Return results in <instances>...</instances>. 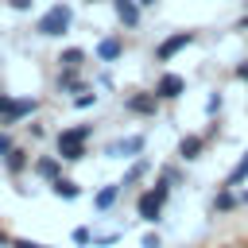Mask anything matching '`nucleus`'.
<instances>
[{
	"mask_svg": "<svg viewBox=\"0 0 248 248\" xmlns=\"http://www.w3.org/2000/svg\"><path fill=\"white\" fill-rule=\"evenodd\" d=\"M89 124H74V128H62L58 132V159H70V163H78V159H85V140H89Z\"/></svg>",
	"mask_w": 248,
	"mask_h": 248,
	"instance_id": "obj_1",
	"label": "nucleus"
},
{
	"mask_svg": "<svg viewBox=\"0 0 248 248\" xmlns=\"http://www.w3.org/2000/svg\"><path fill=\"white\" fill-rule=\"evenodd\" d=\"M70 23H74V12H70L66 4H54V8H46V12L39 16L35 31H39V35H46V39H54V35H66V31H70Z\"/></svg>",
	"mask_w": 248,
	"mask_h": 248,
	"instance_id": "obj_2",
	"label": "nucleus"
},
{
	"mask_svg": "<svg viewBox=\"0 0 248 248\" xmlns=\"http://www.w3.org/2000/svg\"><path fill=\"white\" fill-rule=\"evenodd\" d=\"M31 112H35V101H12V97L0 93V120L4 124H16V120H23Z\"/></svg>",
	"mask_w": 248,
	"mask_h": 248,
	"instance_id": "obj_3",
	"label": "nucleus"
},
{
	"mask_svg": "<svg viewBox=\"0 0 248 248\" xmlns=\"http://www.w3.org/2000/svg\"><path fill=\"white\" fill-rule=\"evenodd\" d=\"M194 43V31H178V35H170V39H163L159 46H155V58L159 62H167V58H174L182 46H190Z\"/></svg>",
	"mask_w": 248,
	"mask_h": 248,
	"instance_id": "obj_4",
	"label": "nucleus"
},
{
	"mask_svg": "<svg viewBox=\"0 0 248 248\" xmlns=\"http://www.w3.org/2000/svg\"><path fill=\"white\" fill-rule=\"evenodd\" d=\"M124 108H128V112H140V116H155L159 93H132V97L124 101Z\"/></svg>",
	"mask_w": 248,
	"mask_h": 248,
	"instance_id": "obj_5",
	"label": "nucleus"
},
{
	"mask_svg": "<svg viewBox=\"0 0 248 248\" xmlns=\"http://www.w3.org/2000/svg\"><path fill=\"white\" fill-rule=\"evenodd\" d=\"M136 151H143V136H128V140H116V143L105 147L108 159H132Z\"/></svg>",
	"mask_w": 248,
	"mask_h": 248,
	"instance_id": "obj_6",
	"label": "nucleus"
},
{
	"mask_svg": "<svg viewBox=\"0 0 248 248\" xmlns=\"http://www.w3.org/2000/svg\"><path fill=\"white\" fill-rule=\"evenodd\" d=\"M155 93H159L163 101H174V97H182V93H186V81H182L178 74H163V78H159V85H155Z\"/></svg>",
	"mask_w": 248,
	"mask_h": 248,
	"instance_id": "obj_7",
	"label": "nucleus"
},
{
	"mask_svg": "<svg viewBox=\"0 0 248 248\" xmlns=\"http://www.w3.org/2000/svg\"><path fill=\"white\" fill-rule=\"evenodd\" d=\"M159 213H163V202L155 198V190H147L140 198V221H159Z\"/></svg>",
	"mask_w": 248,
	"mask_h": 248,
	"instance_id": "obj_8",
	"label": "nucleus"
},
{
	"mask_svg": "<svg viewBox=\"0 0 248 248\" xmlns=\"http://www.w3.org/2000/svg\"><path fill=\"white\" fill-rule=\"evenodd\" d=\"M112 8L120 16V23H128V27L140 23V0H112Z\"/></svg>",
	"mask_w": 248,
	"mask_h": 248,
	"instance_id": "obj_9",
	"label": "nucleus"
},
{
	"mask_svg": "<svg viewBox=\"0 0 248 248\" xmlns=\"http://www.w3.org/2000/svg\"><path fill=\"white\" fill-rule=\"evenodd\" d=\"M202 147H205V140H202V136H186V140L178 143V159H186V163H190V159H198V155H202Z\"/></svg>",
	"mask_w": 248,
	"mask_h": 248,
	"instance_id": "obj_10",
	"label": "nucleus"
},
{
	"mask_svg": "<svg viewBox=\"0 0 248 248\" xmlns=\"http://www.w3.org/2000/svg\"><path fill=\"white\" fill-rule=\"evenodd\" d=\"M120 50H124L120 39H101V43H97V58H101V62H116Z\"/></svg>",
	"mask_w": 248,
	"mask_h": 248,
	"instance_id": "obj_11",
	"label": "nucleus"
},
{
	"mask_svg": "<svg viewBox=\"0 0 248 248\" xmlns=\"http://www.w3.org/2000/svg\"><path fill=\"white\" fill-rule=\"evenodd\" d=\"M35 174H39V178H46V182L62 178V174H58V159H39V163H35Z\"/></svg>",
	"mask_w": 248,
	"mask_h": 248,
	"instance_id": "obj_12",
	"label": "nucleus"
},
{
	"mask_svg": "<svg viewBox=\"0 0 248 248\" xmlns=\"http://www.w3.org/2000/svg\"><path fill=\"white\" fill-rule=\"evenodd\" d=\"M50 186H54V194H58V198H66V202H70V198H78V194H81V190H78V182H74V178H54V182H50Z\"/></svg>",
	"mask_w": 248,
	"mask_h": 248,
	"instance_id": "obj_13",
	"label": "nucleus"
},
{
	"mask_svg": "<svg viewBox=\"0 0 248 248\" xmlns=\"http://www.w3.org/2000/svg\"><path fill=\"white\" fill-rule=\"evenodd\" d=\"M120 190H124L120 182H116V186H105V190H101V194L93 198V205H97V209H108V205H112V202L120 198Z\"/></svg>",
	"mask_w": 248,
	"mask_h": 248,
	"instance_id": "obj_14",
	"label": "nucleus"
},
{
	"mask_svg": "<svg viewBox=\"0 0 248 248\" xmlns=\"http://www.w3.org/2000/svg\"><path fill=\"white\" fill-rule=\"evenodd\" d=\"M66 70H78L81 62H85V50H78V46H70V50H62V58H58Z\"/></svg>",
	"mask_w": 248,
	"mask_h": 248,
	"instance_id": "obj_15",
	"label": "nucleus"
},
{
	"mask_svg": "<svg viewBox=\"0 0 248 248\" xmlns=\"http://www.w3.org/2000/svg\"><path fill=\"white\" fill-rule=\"evenodd\" d=\"M244 178H248V155L240 159V167H236V170L229 174V182H225V186H236V182H244Z\"/></svg>",
	"mask_w": 248,
	"mask_h": 248,
	"instance_id": "obj_16",
	"label": "nucleus"
},
{
	"mask_svg": "<svg viewBox=\"0 0 248 248\" xmlns=\"http://www.w3.org/2000/svg\"><path fill=\"white\" fill-rule=\"evenodd\" d=\"M236 202H240V198H236V194H229V190H225V194H217V202H213V209H232V205H236Z\"/></svg>",
	"mask_w": 248,
	"mask_h": 248,
	"instance_id": "obj_17",
	"label": "nucleus"
},
{
	"mask_svg": "<svg viewBox=\"0 0 248 248\" xmlns=\"http://www.w3.org/2000/svg\"><path fill=\"white\" fill-rule=\"evenodd\" d=\"M8 167H12V170H23V167H27V155H23V151H12V155H8Z\"/></svg>",
	"mask_w": 248,
	"mask_h": 248,
	"instance_id": "obj_18",
	"label": "nucleus"
},
{
	"mask_svg": "<svg viewBox=\"0 0 248 248\" xmlns=\"http://www.w3.org/2000/svg\"><path fill=\"white\" fill-rule=\"evenodd\" d=\"M143 170H147V163H136V167H132V170L124 174V182H120V186H132V182H136V178H140Z\"/></svg>",
	"mask_w": 248,
	"mask_h": 248,
	"instance_id": "obj_19",
	"label": "nucleus"
},
{
	"mask_svg": "<svg viewBox=\"0 0 248 248\" xmlns=\"http://www.w3.org/2000/svg\"><path fill=\"white\" fill-rule=\"evenodd\" d=\"M221 105H225V101H221V93H213V97H209V105H205V108H209V116H217V112H221Z\"/></svg>",
	"mask_w": 248,
	"mask_h": 248,
	"instance_id": "obj_20",
	"label": "nucleus"
},
{
	"mask_svg": "<svg viewBox=\"0 0 248 248\" xmlns=\"http://www.w3.org/2000/svg\"><path fill=\"white\" fill-rule=\"evenodd\" d=\"M89 105H97V93H81L78 97V108H89Z\"/></svg>",
	"mask_w": 248,
	"mask_h": 248,
	"instance_id": "obj_21",
	"label": "nucleus"
},
{
	"mask_svg": "<svg viewBox=\"0 0 248 248\" xmlns=\"http://www.w3.org/2000/svg\"><path fill=\"white\" fill-rule=\"evenodd\" d=\"M143 248H163V240H159V232H147V236H143Z\"/></svg>",
	"mask_w": 248,
	"mask_h": 248,
	"instance_id": "obj_22",
	"label": "nucleus"
},
{
	"mask_svg": "<svg viewBox=\"0 0 248 248\" xmlns=\"http://www.w3.org/2000/svg\"><path fill=\"white\" fill-rule=\"evenodd\" d=\"M12 151H16V147H12V140H8V136H0V159H8Z\"/></svg>",
	"mask_w": 248,
	"mask_h": 248,
	"instance_id": "obj_23",
	"label": "nucleus"
},
{
	"mask_svg": "<svg viewBox=\"0 0 248 248\" xmlns=\"http://www.w3.org/2000/svg\"><path fill=\"white\" fill-rule=\"evenodd\" d=\"M74 244H89V229H74Z\"/></svg>",
	"mask_w": 248,
	"mask_h": 248,
	"instance_id": "obj_24",
	"label": "nucleus"
},
{
	"mask_svg": "<svg viewBox=\"0 0 248 248\" xmlns=\"http://www.w3.org/2000/svg\"><path fill=\"white\" fill-rule=\"evenodd\" d=\"M16 248H46V244H35V240H16Z\"/></svg>",
	"mask_w": 248,
	"mask_h": 248,
	"instance_id": "obj_25",
	"label": "nucleus"
},
{
	"mask_svg": "<svg viewBox=\"0 0 248 248\" xmlns=\"http://www.w3.org/2000/svg\"><path fill=\"white\" fill-rule=\"evenodd\" d=\"M12 8H19V12H27V8H31V0H12Z\"/></svg>",
	"mask_w": 248,
	"mask_h": 248,
	"instance_id": "obj_26",
	"label": "nucleus"
},
{
	"mask_svg": "<svg viewBox=\"0 0 248 248\" xmlns=\"http://www.w3.org/2000/svg\"><path fill=\"white\" fill-rule=\"evenodd\" d=\"M236 78H244V81H248V62H240V66H236Z\"/></svg>",
	"mask_w": 248,
	"mask_h": 248,
	"instance_id": "obj_27",
	"label": "nucleus"
},
{
	"mask_svg": "<svg viewBox=\"0 0 248 248\" xmlns=\"http://www.w3.org/2000/svg\"><path fill=\"white\" fill-rule=\"evenodd\" d=\"M0 244H16V240H12V236H8L4 229H0Z\"/></svg>",
	"mask_w": 248,
	"mask_h": 248,
	"instance_id": "obj_28",
	"label": "nucleus"
},
{
	"mask_svg": "<svg viewBox=\"0 0 248 248\" xmlns=\"http://www.w3.org/2000/svg\"><path fill=\"white\" fill-rule=\"evenodd\" d=\"M236 27H240V31H248V16H244V19H240V23H236Z\"/></svg>",
	"mask_w": 248,
	"mask_h": 248,
	"instance_id": "obj_29",
	"label": "nucleus"
},
{
	"mask_svg": "<svg viewBox=\"0 0 248 248\" xmlns=\"http://www.w3.org/2000/svg\"><path fill=\"white\" fill-rule=\"evenodd\" d=\"M151 4H159V0H140V8H151Z\"/></svg>",
	"mask_w": 248,
	"mask_h": 248,
	"instance_id": "obj_30",
	"label": "nucleus"
},
{
	"mask_svg": "<svg viewBox=\"0 0 248 248\" xmlns=\"http://www.w3.org/2000/svg\"><path fill=\"white\" fill-rule=\"evenodd\" d=\"M240 202H248V190H244V194H240Z\"/></svg>",
	"mask_w": 248,
	"mask_h": 248,
	"instance_id": "obj_31",
	"label": "nucleus"
}]
</instances>
